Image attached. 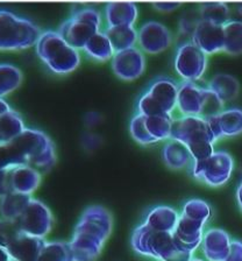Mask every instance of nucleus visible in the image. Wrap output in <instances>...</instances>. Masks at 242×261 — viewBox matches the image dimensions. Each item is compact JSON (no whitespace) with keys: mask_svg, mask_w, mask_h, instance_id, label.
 <instances>
[{"mask_svg":"<svg viewBox=\"0 0 242 261\" xmlns=\"http://www.w3.org/2000/svg\"><path fill=\"white\" fill-rule=\"evenodd\" d=\"M172 42L174 36L169 28L155 20L145 22L138 31V46L146 54H161L171 46Z\"/></svg>","mask_w":242,"mask_h":261,"instance_id":"f8f14e48","label":"nucleus"},{"mask_svg":"<svg viewBox=\"0 0 242 261\" xmlns=\"http://www.w3.org/2000/svg\"><path fill=\"white\" fill-rule=\"evenodd\" d=\"M139 8L134 3H110L105 8L107 27L133 26L138 21Z\"/></svg>","mask_w":242,"mask_h":261,"instance_id":"4be33fe9","label":"nucleus"},{"mask_svg":"<svg viewBox=\"0 0 242 261\" xmlns=\"http://www.w3.org/2000/svg\"><path fill=\"white\" fill-rule=\"evenodd\" d=\"M192 150L206 144H217L206 119L196 116H180L174 118L171 138Z\"/></svg>","mask_w":242,"mask_h":261,"instance_id":"1a4fd4ad","label":"nucleus"},{"mask_svg":"<svg viewBox=\"0 0 242 261\" xmlns=\"http://www.w3.org/2000/svg\"><path fill=\"white\" fill-rule=\"evenodd\" d=\"M178 87L174 79L158 76L150 82L148 88L139 97L137 113L145 117L172 114L177 106Z\"/></svg>","mask_w":242,"mask_h":261,"instance_id":"423d86ee","label":"nucleus"},{"mask_svg":"<svg viewBox=\"0 0 242 261\" xmlns=\"http://www.w3.org/2000/svg\"><path fill=\"white\" fill-rule=\"evenodd\" d=\"M0 261H14L5 246H0Z\"/></svg>","mask_w":242,"mask_h":261,"instance_id":"c03bdc74","label":"nucleus"},{"mask_svg":"<svg viewBox=\"0 0 242 261\" xmlns=\"http://www.w3.org/2000/svg\"><path fill=\"white\" fill-rule=\"evenodd\" d=\"M234 10H235V14H236V18H234V19H237V20H240V21H242V4H236V5L234 6Z\"/></svg>","mask_w":242,"mask_h":261,"instance_id":"49530a36","label":"nucleus"},{"mask_svg":"<svg viewBox=\"0 0 242 261\" xmlns=\"http://www.w3.org/2000/svg\"><path fill=\"white\" fill-rule=\"evenodd\" d=\"M40 171L27 165H20L10 168L11 193L32 195L41 183Z\"/></svg>","mask_w":242,"mask_h":261,"instance_id":"aec40b11","label":"nucleus"},{"mask_svg":"<svg viewBox=\"0 0 242 261\" xmlns=\"http://www.w3.org/2000/svg\"><path fill=\"white\" fill-rule=\"evenodd\" d=\"M232 238L227 231L219 227L207 228L204 232L202 248L206 261H225L231 248Z\"/></svg>","mask_w":242,"mask_h":261,"instance_id":"f3484780","label":"nucleus"},{"mask_svg":"<svg viewBox=\"0 0 242 261\" xmlns=\"http://www.w3.org/2000/svg\"><path fill=\"white\" fill-rule=\"evenodd\" d=\"M38 261H73L70 244L47 242L40 253Z\"/></svg>","mask_w":242,"mask_h":261,"instance_id":"72a5a7b5","label":"nucleus"},{"mask_svg":"<svg viewBox=\"0 0 242 261\" xmlns=\"http://www.w3.org/2000/svg\"><path fill=\"white\" fill-rule=\"evenodd\" d=\"M52 222V215L46 204L32 197L26 209L13 224L22 233L44 239L51 230Z\"/></svg>","mask_w":242,"mask_h":261,"instance_id":"9b49d317","label":"nucleus"},{"mask_svg":"<svg viewBox=\"0 0 242 261\" xmlns=\"http://www.w3.org/2000/svg\"><path fill=\"white\" fill-rule=\"evenodd\" d=\"M2 142H4V141H3V138H2V136H0V144H2Z\"/></svg>","mask_w":242,"mask_h":261,"instance_id":"09e8293b","label":"nucleus"},{"mask_svg":"<svg viewBox=\"0 0 242 261\" xmlns=\"http://www.w3.org/2000/svg\"><path fill=\"white\" fill-rule=\"evenodd\" d=\"M191 41L207 56L224 53V27L202 20V22L198 24V27L192 34Z\"/></svg>","mask_w":242,"mask_h":261,"instance_id":"dca6fc26","label":"nucleus"},{"mask_svg":"<svg viewBox=\"0 0 242 261\" xmlns=\"http://www.w3.org/2000/svg\"><path fill=\"white\" fill-rule=\"evenodd\" d=\"M189 169L196 181L210 188H220L227 185L232 178L235 161L231 153L219 149L206 160L194 161Z\"/></svg>","mask_w":242,"mask_h":261,"instance_id":"0eeeda50","label":"nucleus"},{"mask_svg":"<svg viewBox=\"0 0 242 261\" xmlns=\"http://www.w3.org/2000/svg\"><path fill=\"white\" fill-rule=\"evenodd\" d=\"M153 6L155 10L158 12H162V13H170V12H174L182 6V4L179 3H154Z\"/></svg>","mask_w":242,"mask_h":261,"instance_id":"79ce46f5","label":"nucleus"},{"mask_svg":"<svg viewBox=\"0 0 242 261\" xmlns=\"http://www.w3.org/2000/svg\"><path fill=\"white\" fill-rule=\"evenodd\" d=\"M225 261H242V242L233 239L229 248V253Z\"/></svg>","mask_w":242,"mask_h":261,"instance_id":"ea45409f","label":"nucleus"},{"mask_svg":"<svg viewBox=\"0 0 242 261\" xmlns=\"http://www.w3.org/2000/svg\"><path fill=\"white\" fill-rule=\"evenodd\" d=\"M18 228L12 222L0 219V246H7L10 240L18 233Z\"/></svg>","mask_w":242,"mask_h":261,"instance_id":"58836bf2","label":"nucleus"},{"mask_svg":"<svg viewBox=\"0 0 242 261\" xmlns=\"http://www.w3.org/2000/svg\"><path fill=\"white\" fill-rule=\"evenodd\" d=\"M11 193L10 168L0 169V198Z\"/></svg>","mask_w":242,"mask_h":261,"instance_id":"a19ab883","label":"nucleus"},{"mask_svg":"<svg viewBox=\"0 0 242 261\" xmlns=\"http://www.w3.org/2000/svg\"><path fill=\"white\" fill-rule=\"evenodd\" d=\"M202 22V16H200L199 7H190L184 12L178 21V33L183 38H189L191 41L192 34H194L196 28Z\"/></svg>","mask_w":242,"mask_h":261,"instance_id":"f704fd0d","label":"nucleus"},{"mask_svg":"<svg viewBox=\"0 0 242 261\" xmlns=\"http://www.w3.org/2000/svg\"><path fill=\"white\" fill-rule=\"evenodd\" d=\"M113 228V218L104 206L86 209L70 243L73 261H96Z\"/></svg>","mask_w":242,"mask_h":261,"instance_id":"f257e3e1","label":"nucleus"},{"mask_svg":"<svg viewBox=\"0 0 242 261\" xmlns=\"http://www.w3.org/2000/svg\"><path fill=\"white\" fill-rule=\"evenodd\" d=\"M180 215L185 217L197 220L206 225L212 218L213 211L210 204L200 198H191L184 203Z\"/></svg>","mask_w":242,"mask_h":261,"instance_id":"473e14b6","label":"nucleus"},{"mask_svg":"<svg viewBox=\"0 0 242 261\" xmlns=\"http://www.w3.org/2000/svg\"><path fill=\"white\" fill-rule=\"evenodd\" d=\"M83 50L89 57H91L94 61H98V62H107V61L112 60L114 54H116L112 44H111L104 32H99L92 36L85 44Z\"/></svg>","mask_w":242,"mask_h":261,"instance_id":"bb28decb","label":"nucleus"},{"mask_svg":"<svg viewBox=\"0 0 242 261\" xmlns=\"http://www.w3.org/2000/svg\"><path fill=\"white\" fill-rule=\"evenodd\" d=\"M22 118L18 112L11 110L10 112L0 117V136L4 142L13 140L24 130Z\"/></svg>","mask_w":242,"mask_h":261,"instance_id":"2f4dec72","label":"nucleus"},{"mask_svg":"<svg viewBox=\"0 0 242 261\" xmlns=\"http://www.w3.org/2000/svg\"><path fill=\"white\" fill-rule=\"evenodd\" d=\"M46 240L18 232L7 244V251L14 261H38Z\"/></svg>","mask_w":242,"mask_h":261,"instance_id":"a211bd4d","label":"nucleus"},{"mask_svg":"<svg viewBox=\"0 0 242 261\" xmlns=\"http://www.w3.org/2000/svg\"><path fill=\"white\" fill-rule=\"evenodd\" d=\"M112 70L118 79L125 82L138 80L146 70L145 54L138 47L116 53L112 59Z\"/></svg>","mask_w":242,"mask_h":261,"instance_id":"ddd939ff","label":"nucleus"},{"mask_svg":"<svg viewBox=\"0 0 242 261\" xmlns=\"http://www.w3.org/2000/svg\"><path fill=\"white\" fill-rule=\"evenodd\" d=\"M205 226L206 225L203 223L180 215L174 231V239L178 250L189 255H194L202 245Z\"/></svg>","mask_w":242,"mask_h":261,"instance_id":"4468645a","label":"nucleus"},{"mask_svg":"<svg viewBox=\"0 0 242 261\" xmlns=\"http://www.w3.org/2000/svg\"><path fill=\"white\" fill-rule=\"evenodd\" d=\"M203 21L211 22L218 26H225L231 21L232 11L228 4L225 3H205L198 5Z\"/></svg>","mask_w":242,"mask_h":261,"instance_id":"c85d7f7f","label":"nucleus"},{"mask_svg":"<svg viewBox=\"0 0 242 261\" xmlns=\"http://www.w3.org/2000/svg\"><path fill=\"white\" fill-rule=\"evenodd\" d=\"M206 88L214 92L225 104L231 103V101L236 99L241 89L239 81L234 76L225 72L217 73L213 76L208 81Z\"/></svg>","mask_w":242,"mask_h":261,"instance_id":"b1692460","label":"nucleus"},{"mask_svg":"<svg viewBox=\"0 0 242 261\" xmlns=\"http://www.w3.org/2000/svg\"><path fill=\"white\" fill-rule=\"evenodd\" d=\"M41 34L32 20L0 10V50H22L36 46Z\"/></svg>","mask_w":242,"mask_h":261,"instance_id":"39448f33","label":"nucleus"},{"mask_svg":"<svg viewBox=\"0 0 242 261\" xmlns=\"http://www.w3.org/2000/svg\"><path fill=\"white\" fill-rule=\"evenodd\" d=\"M162 159L168 168L172 170L190 168L194 162L187 147L174 139H169L164 144L162 148Z\"/></svg>","mask_w":242,"mask_h":261,"instance_id":"5701e85b","label":"nucleus"},{"mask_svg":"<svg viewBox=\"0 0 242 261\" xmlns=\"http://www.w3.org/2000/svg\"><path fill=\"white\" fill-rule=\"evenodd\" d=\"M235 199H236L237 206H239L240 211L242 212V178L240 179V182L237 183V187L235 190Z\"/></svg>","mask_w":242,"mask_h":261,"instance_id":"37998d69","label":"nucleus"},{"mask_svg":"<svg viewBox=\"0 0 242 261\" xmlns=\"http://www.w3.org/2000/svg\"><path fill=\"white\" fill-rule=\"evenodd\" d=\"M179 216L180 214L174 207L169 205H157L147 212L143 224H146L153 231L174 233L178 224Z\"/></svg>","mask_w":242,"mask_h":261,"instance_id":"412c9836","label":"nucleus"},{"mask_svg":"<svg viewBox=\"0 0 242 261\" xmlns=\"http://www.w3.org/2000/svg\"><path fill=\"white\" fill-rule=\"evenodd\" d=\"M206 121L217 142L242 134V109L240 108L225 109L218 116L208 118Z\"/></svg>","mask_w":242,"mask_h":261,"instance_id":"2eb2a0df","label":"nucleus"},{"mask_svg":"<svg viewBox=\"0 0 242 261\" xmlns=\"http://www.w3.org/2000/svg\"><path fill=\"white\" fill-rule=\"evenodd\" d=\"M32 196L19 193H10L0 199V212L3 219L14 223L26 209Z\"/></svg>","mask_w":242,"mask_h":261,"instance_id":"a878e982","label":"nucleus"},{"mask_svg":"<svg viewBox=\"0 0 242 261\" xmlns=\"http://www.w3.org/2000/svg\"><path fill=\"white\" fill-rule=\"evenodd\" d=\"M101 13L96 8L85 7L75 11L61 24L59 34L75 49H83L88 41L101 32Z\"/></svg>","mask_w":242,"mask_h":261,"instance_id":"6e6552de","label":"nucleus"},{"mask_svg":"<svg viewBox=\"0 0 242 261\" xmlns=\"http://www.w3.org/2000/svg\"><path fill=\"white\" fill-rule=\"evenodd\" d=\"M225 110V103L220 98L212 92L210 89L205 87L204 90V99H203V106H202V113L200 117L204 119H208V118L218 116Z\"/></svg>","mask_w":242,"mask_h":261,"instance_id":"4c0bfd02","label":"nucleus"},{"mask_svg":"<svg viewBox=\"0 0 242 261\" xmlns=\"http://www.w3.org/2000/svg\"><path fill=\"white\" fill-rule=\"evenodd\" d=\"M172 121H174L172 114L146 117V128L155 144L159 141H168L171 138Z\"/></svg>","mask_w":242,"mask_h":261,"instance_id":"cd10ccee","label":"nucleus"},{"mask_svg":"<svg viewBox=\"0 0 242 261\" xmlns=\"http://www.w3.org/2000/svg\"><path fill=\"white\" fill-rule=\"evenodd\" d=\"M224 53L231 56L242 55V21L233 18L224 26Z\"/></svg>","mask_w":242,"mask_h":261,"instance_id":"c756f323","label":"nucleus"},{"mask_svg":"<svg viewBox=\"0 0 242 261\" xmlns=\"http://www.w3.org/2000/svg\"><path fill=\"white\" fill-rule=\"evenodd\" d=\"M205 87L195 82H180L178 87L177 106L176 110L180 116L200 117L204 99Z\"/></svg>","mask_w":242,"mask_h":261,"instance_id":"6ab92c4d","label":"nucleus"},{"mask_svg":"<svg viewBox=\"0 0 242 261\" xmlns=\"http://www.w3.org/2000/svg\"><path fill=\"white\" fill-rule=\"evenodd\" d=\"M104 33L112 44L114 53L127 50L138 44V31L133 26L107 27Z\"/></svg>","mask_w":242,"mask_h":261,"instance_id":"393cba45","label":"nucleus"},{"mask_svg":"<svg viewBox=\"0 0 242 261\" xmlns=\"http://www.w3.org/2000/svg\"><path fill=\"white\" fill-rule=\"evenodd\" d=\"M20 165H26V162L13 142H2L0 144V169L11 168V167Z\"/></svg>","mask_w":242,"mask_h":261,"instance_id":"e433bc0d","label":"nucleus"},{"mask_svg":"<svg viewBox=\"0 0 242 261\" xmlns=\"http://www.w3.org/2000/svg\"><path fill=\"white\" fill-rule=\"evenodd\" d=\"M11 110H12L11 106L8 105L3 98H0V117L4 116V114H6L7 112H10Z\"/></svg>","mask_w":242,"mask_h":261,"instance_id":"a18cd8bd","label":"nucleus"},{"mask_svg":"<svg viewBox=\"0 0 242 261\" xmlns=\"http://www.w3.org/2000/svg\"><path fill=\"white\" fill-rule=\"evenodd\" d=\"M130 245L138 254L157 261H189L194 256L178 250L174 233L153 231L143 223L134 228Z\"/></svg>","mask_w":242,"mask_h":261,"instance_id":"f03ea898","label":"nucleus"},{"mask_svg":"<svg viewBox=\"0 0 242 261\" xmlns=\"http://www.w3.org/2000/svg\"><path fill=\"white\" fill-rule=\"evenodd\" d=\"M129 133L134 141H137L141 146H150L155 142L149 136L146 128V117L140 113H135L129 122Z\"/></svg>","mask_w":242,"mask_h":261,"instance_id":"c9c22d12","label":"nucleus"},{"mask_svg":"<svg viewBox=\"0 0 242 261\" xmlns=\"http://www.w3.org/2000/svg\"><path fill=\"white\" fill-rule=\"evenodd\" d=\"M22 72L10 63H0V98L13 92L21 85Z\"/></svg>","mask_w":242,"mask_h":261,"instance_id":"7c9ffc66","label":"nucleus"},{"mask_svg":"<svg viewBox=\"0 0 242 261\" xmlns=\"http://www.w3.org/2000/svg\"><path fill=\"white\" fill-rule=\"evenodd\" d=\"M189 261H206V260H204V259H200V258H195V256H192V258L189 260Z\"/></svg>","mask_w":242,"mask_h":261,"instance_id":"de8ad7c7","label":"nucleus"},{"mask_svg":"<svg viewBox=\"0 0 242 261\" xmlns=\"http://www.w3.org/2000/svg\"><path fill=\"white\" fill-rule=\"evenodd\" d=\"M13 145L21 154L26 165L40 171L48 173L57 161L54 142L46 133L35 128H24L13 140Z\"/></svg>","mask_w":242,"mask_h":261,"instance_id":"20e7f679","label":"nucleus"},{"mask_svg":"<svg viewBox=\"0 0 242 261\" xmlns=\"http://www.w3.org/2000/svg\"><path fill=\"white\" fill-rule=\"evenodd\" d=\"M174 67L183 81L197 83L207 71L208 56L192 41H183L176 49Z\"/></svg>","mask_w":242,"mask_h":261,"instance_id":"9d476101","label":"nucleus"},{"mask_svg":"<svg viewBox=\"0 0 242 261\" xmlns=\"http://www.w3.org/2000/svg\"><path fill=\"white\" fill-rule=\"evenodd\" d=\"M35 47L36 54L52 72L67 75L79 67L80 56L78 50L71 47L59 32H42Z\"/></svg>","mask_w":242,"mask_h":261,"instance_id":"7ed1b4c3","label":"nucleus"}]
</instances>
